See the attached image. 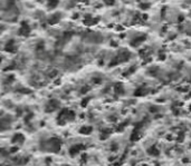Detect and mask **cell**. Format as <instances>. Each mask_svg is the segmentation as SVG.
Masks as SVG:
<instances>
[{
  "instance_id": "cell-1",
  "label": "cell",
  "mask_w": 191,
  "mask_h": 166,
  "mask_svg": "<svg viewBox=\"0 0 191 166\" xmlns=\"http://www.w3.org/2000/svg\"><path fill=\"white\" fill-rule=\"evenodd\" d=\"M83 148H84V146L81 145V144H78V145H74L72 148L69 149V153H70V155H76L77 153H79Z\"/></svg>"
},
{
  "instance_id": "cell-2",
  "label": "cell",
  "mask_w": 191,
  "mask_h": 166,
  "mask_svg": "<svg viewBox=\"0 0 191 166\" xmlns=\"http://www.w3.org/2000/svg\"><path fill=\"white\" fill-rule=\"evenodd\" d=\"M29 31H30V29H29V26L27 22H23V25H21V28L20 30H19V34L20 35H28Z\"/></svg>"
},
{
  "instance_id": "cell-3",
  "label": "cell",
  "mask_w": 191,
  "mask_h": 166,
  "mask_svg": "<svg viewBox=\"0 0 191 166\" xmlns=\"http://www.w3.org/2000/svg\"><path fill=\"white\" fill-rule=\"evenodd\" d=\"M56 107H58V102L54 99V100H52V102L49 103V106H48L49 109H48L47 111H53V109H56Z\"/></svg>"
},
{
  "instance_id": "cell-4",
  "label": "cell",
  "mask_w": 191,
  "mask_h": 166,
  "mask_svg": "<svg viewBox=\"0 0 191 166\" xmlns=\"http://www.w3.org/2000/svg\"><path fill=\"white\" fill-rule=\"evenodd\" d=\"M23 137L21 134H17V135H15L14 137V139H12V143H17V142H23Z\"/></svg>"
},
{
  "instance_id": "cell-5",
  "label": "cell",
  "mask_w": 191,
  "mask_h": 166,
  "mask_svg": "<svg viewBox=\"0 0 191 166\" xmlns=\"http://www.w3.org/2000/svg\"><path fill=\"white\" fill-rule=\"evenodd\" d=\"M59 17H61V15H59V14H56L55 16H52V17H50V19H49V22L50 23H56L58 20H59V19H58Z\"/></svg>"
},
{
  "instance_id": "cell-6",
  "label": "cell",
  "mask_w": 191,
  "mask_h": 166,
  "mask_svg": "<svg viewBox=\"0 0 191 166\" xmlns=\"http://www.w3.org/2000/svg\"><path fill=\"white\" fill-rule=\"evenodd\" d=\"M149 154L150 155H154V156H156V155H159V151L155 148V146H152L150 149H149Z\"/></svg>"
},
{
  "instance_id": "cell-7",
  "label": "cell",
  "mask_w": 191,
  "mask_h": 166,
  "mask_svg": "<svg viewBox=\"0 0 191 166\" xmlns=\"http://www.w3.org/2000/svg\"><path fill=\"white\" fill-rule=\"evenodd\" d=\"M82 133V134H90L91 131H92V127H84V128H81V131H79Z\"/></svg>"
},
{
  "instance_id": "cell-8",
  "label": "cell",
  "mask_w": 191,
  "mask_h": 166,
  "mask_svg": "<svg viewBox=\"0 0 191 166\" xmlns=\"http://www.w3.org/2000/svg\"><path fill=\"white\" fill-rule=\"evenodd\" d=\"M58 3V0H49L48 1V7L49 8H55Z\"/></svg>"
},
{
  "instance_id": "cell-9",
  "label": "cell",
  "mask_w": 191,
  "mask_h": 166,
  "mask_svg": "<svg viewBox=\"0 0 191 166\" xmlns=\"http://www.w3.org/2000/svg\"><path fill=\"white\" fill-rule=\"evenodd\" d=\"M145 89H143V88H139L138 90L134 93V95L135 96H141V95H144V94H146V91H144Z\"/></svg>"
},
{
  "instance_id": "cell-10",
  "label": "cell",
  "mask_w": 191,
  "mask_h": 166,
  "mask_svg": "<svg viewBox=\"0 0 191 166\" xmlns=\"http://www.w3.org/2000/svg\"><path fill=\"white\" fill-rule=\"evenodd\" d=\"M145 39V37H143V36H142V37H140V38H136L135 40H133L132 41V45H134V46H136V45L138 44H140V42H141V41H143Z\"/></svg>"
},
{
  "instance_id": "cell-11",
  "label": "cell",
  "mask_w": 191,
  "mask_h": 166,
  "mask_svg": "<svg viewBox=\"0 0 191 166\" xmlns=\"http://www.w3.org/2000/svg\"><path fill=\"white\" fill-rule=\"evenodd\" d=\"M7 50H9V51H14L15 48H14V41H10V42H8V45H7Z\"/></svg>"
},
{
  "instance_id": "cell-12",
  "label": "cell",
  "mask_w": 191,
  "mask_h": 166,
  "mask_svg": "<svg viewBox=\"0 0 191 166\" xmlns=\"http://www.w3.org/2000/svg\"><path fill=\"white\" fill-rule=\"evenodd\" d=\"M115 91H117L119 94H122L123 93V88H122V85L121 84H117L115 86Z\"/></svg>"
},
{
  "instance_id": "cell-13",
  "label": "cell",
  "mask_w": 191,
  "mask_h": 166,
  "mask_svg": "<svg viewBox=\"0 0 191 166\" xmlns=\"http://www.w3.org/2000/svg\"><path fill=\"white\" fill-rule=\"evenodd\" d=\"M105 2H106L107 5H113V3H114V0H105Z\"/></svg>"
},
{
  "instance_id": "cell-14",
  "label": "cell",
  "mask_w": 191,
  "mask_h": 166,
  "mask_svg": "<svg viewBox=\"0 0 191 166\" xmlns=\"http://www.w3.org/2000/svg\"><path fill=\"white\" fill-rule=\"evenodd\" d=\"M88 100H90V99H88V98H85V100H84V102H83V103H82V106H85V105H86V104H87V102H88Z\"/></svg>"
}]
</instances>
